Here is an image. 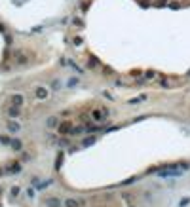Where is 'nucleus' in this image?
<instances>
[{
    "instance_id": "nucleus-4",
    "label": "nucleus",
    "mask_w": 190,
    "mask_h": 207,
    "mask_svg": "<svg viewBox=\"0 0 190 207\" xmlns=\"http://www.w3.org/2000/svg\"><path fill=\"white\" fill-rule=\"evenodd\" d=\"M46 205H48V207H61V201H59L57 198H51V200L46 201Z\"/></svg>"
},
{
    "instance_id": "nucleus-3",
    "label": "nucleus",
    "mask_w": 190,
    "mask_h": 207,
    "mask_svg": "<svg viewBox=\"0 0 190 207\" xmlns=\"http://www.w3.org/2000/svg\"><path fill=\"white\" fill-rule=\"evenodd\" d=\"M65 207H80V203L74 200V198H67V200H65Z\"/></svg>"
},
{
    "instance_id": "nucleus-1",
    "label": "nucleus",
    "mask_w": 190,
    "mask_h": 207,
    "mask_svg": "<svg viewBox=\"0 0 190 207\" xmlns=\"http://www.w3.org/2000/svg\"><path fill=\"white\" fill-rule=\"evenodd\" d=\"M152 173H156L158 177H181L183 169H179L177 165H167L164 169H152Z\"/></svg>"
},
{
    "instance_id": "nucleus-2",
    "label": "nucleus",
    "mask_w": 190,
    "mask_h": 207,
    "mask_svg": "<svg viewBox=\"0 0 190 207\" xmlns=\"http://www.w3.org/2000/svg\"><path fill=\"white\" fill-rule=\"evenodd\" d=\"M91 116H93L95 122H105V120H107V110H103V108H95V110L91 112Z\"/></svg>"
}]
</instances>
